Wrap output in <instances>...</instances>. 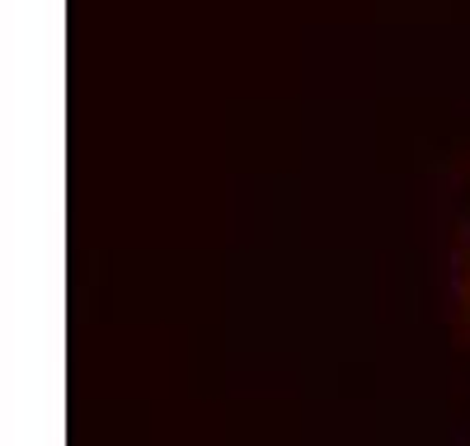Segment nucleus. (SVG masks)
<instances>
[{
    "label": "nucleus",
    "mask_w": 470,
    "mask_h": 446,
    "mask_svg": "<svg viewBox=\"0 0 470 446\" xmlns=\"http://www.w3.org/2000/svg\"><path fill=\"white\" fill-rule=\"evenodd\" d=\"M461 301H465V315H470V240H465V259H461Z\"/></svg>",
    "instance_id": "nucleus-1"
}]
</instances>
